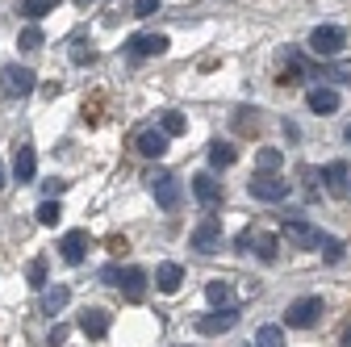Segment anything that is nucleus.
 Masks as SVG:
<instances>
[{
  "mask_svg": "<svg viewBox=\"0 0 351 347\" xmlns=\"http://www.w3.org/2000/svg\"><path fill=\"white\" fill-rule=\"evenodd\" d=\"M147 189H151V197L163 205V209H176L184 201V189H180V180L171 176V171H163V167H155L151 176H147Z\"/></svg>",
  "mask_w": 351,
  "mask_h": 347,
  "instance_id": "obj_1",
  "label": "nucleus"
},
{
  "mask_svg": "<svg viewBox=\"0 0 351 347\" xmlns=\"http://www.w3.org/2000/svg\"><path fill=\"white\" fill-rule=\"evenodd\" d=\"M322 297H297V301H289V310H285V322L293 326V331H305V326H314L318 318H322Z\"/></svg>",
  "mask_w": 351,
  "mask_h": 347,
  "instance_id": "obj_2",
  "label": "nucleus"
},
{
  "mask_svg": "<svg viewBox=\"0 0 351 347\" xmlns=\"http://www.w3.org/2000/svg\"><path fill=\"white\" fill-rule=\"evenodd\" d=\"M285 243L289 247H301V251H318V243H322V230L318 226H310V222H301V218H293V222H285Z\"/></svg>",
  "mask_w": 351,
  "mask_h": 347,
  "instance_id": "obj_3",
  "label": "nucleus"
},
{
  "mask_svg": "<svg viewBox=\"0 0 351 347\" xmlns=\"http://www.w3.org/2000/svg\"><path fill=\"white\" fill-rule=\"evenodd\" d=\"M34 80L38 75L29 67H5V71H0V93H5V97H29Z\"/></svg>",
  "mask_w": 351,
  "mask_h": 347,
  "instance_id": "obj_4",
  "label": "nucleus"
},
{
  "mask_svg": "<svg viewBox=\"0 0 351 347\" xmlns=\"http://www.w3.org/2000/svg\"><path fill=\"white\" fill-rule=\"evenodd\" d=\"M189 247H193V251H201V255H213V251H222V222H217V218H205V222L193 230Z\"/></svg>",
  "mask_w": 351,
  "mask_h": 347,
  "instance_id": "obj_5",
  "label": "nucleus"
},
{
  "mask_svg": "<svg viewBox=\"0 0 351 347\" xmlns=\"http://www.w3.org/2000/svg\"><path fill=\"white\" fill-rule=\"evenodd\" d=\"M343 42H347V34H343L339 25H318V29L310 34V51H314V55H339Z\"/></svg>",
  "mask_w": 351,
  "mask_h": 347,
  "instance_id": "obj_6",
  "label": "nucleus"
},
{
  "mask_svg": "<svg viewBox=\"0 0 351 347\" xmlns=\"http://www.w3.org/2000/svg\"><path fill=\"white\" fill-rule=\"evenodd\" d=\"M125 51L134 59H151V55H163L167 51V34H134L125 42Z\"/></svg>",
  "mask_w": 351,
  "mask_h": 347,
  "instance_id": "obj_7",
  "label": "nucleus"
},
{
  "mask_svg": "<svg viewBox=\"0 0 351 347\" xmlns=\"http://www.w3.org/2000/svg\"><path fill=\"white\" fill-rule=\"evenodd\" d=\"M247 193H251L255 201H285V197H289V180H276V176H255V180L247 184Z\"/></svg>",
  "mask_w": 351,
  "mask_h": 347,
  "instance_id": "obj_8",
  "label": "nucleus"
},
{
  "mask_svg": "<svg viewBox=\"0 0 351 347\" xmlns=\"http://www.w3.org/2000/svg\"><path fill=\"white\" fill-rule=\"evenodd\" d=\"M234 322H239V306H222L217 314L201 318L197 331H201V335H226V331H234Z\"/></svg>",
  "mask_w": 351,
  "mask_h": 347,
  "instance_id": "obj_9",
  "label": "nucleus"
},
{
  "mask_svg": "<svg viewBox=\"0 0 351 347\" xmlns=\"http://www.w3.org/2000/svg\"><path fill=\"white\" fill-rule=\"evenodd\" d=\"M80 331H84L88 339H105V335H109V310L88 306V310L80 314Z\"/></svg>",
  "mask_w": 351,
  "mask_h": 347,
  "instance_id": "obj_10",
  "label": "nucleus"
},
{
  "mask_svg": "<svg viewBox=\"0 0 351 347\" xmlns=\"http://www.w3.org/2000/svg\"><path fill=\"white\" fill-rule=\"evenodd\" d=\"M193 197H197L201 205L217 209V205H222V184H217L209 171H201V176H193Z\"/></svg>",
  "mask_w": 351,
  "mask_h": 347,
  "instance_id": "obj_11",
  "label": "nucleus"
},
{
  "mask_svg": "<svg viewBox=\"0 0 351 347\" xmlns=\"http://www.w3.org/2000/svg\"><path fill=\"white\" fill-rule=\"evenodd\" d=\"M34 171H38V155H34L29 143H21V147H17V159H13V176H17L21 184H34Z\"/></svg>",
  "mask_w": 351,
  "mask_h": 347,
  "instance_id": "obj_12",
  "label": "nucleus"
},
{
  "mask_svg": "<svg viewBox=\"0 0 351 347\" xmlns=\"http://www.w3.org/2000/svg\"><path fill=\"white\" fill-rule=\"evenodd\" d=\"M59 255L67 259V264H84V255H88V235H84V230H71V235H63V243H59Z\"/></svg>",
  "mask_w": 351,
  "mask_h": 347,
  "instance_id": "obj_13",
  "label": "nucleus"
},
{
  "mask_svg": "<svg viewBox=\"0 0 351 347\" xmlns=\"http://www.w3.org/2000/svg\"><path fill=\"white\" fill-rule=\"evenodd\" d=\"M180 285H184V268L180 264H159L155 268V289L159 293H180Z\"/></svg>",
  "mask_w": 351,
  "mask_h": 347,
  "instance_id": "obj_14",
  "label": "nucleus"
},
{
  "mask_svg": "<svg viewBox=\"0 0 351 347\" xmlns=\"http://www.w3.org/2000/svg\"><path fill=\"white\" fill-rule=\"evenodd\" d=\"M125 297H143V289H147V272L143 268H117V280H113Z\"/></svg>",
  "mask_w": 351,
  "mask_h": 347,
  "instance_id": "obj_15",
  "label": "nucleus"
},
{
  "mask_svg": "<svg viewBox=\"0 0 351 347\" xmlns=\"http://www.w3.org/2000/svg\"><path fill=\"white\" fill-rule=\"evenodd\" d=\"M138 151L147 159H163L167 155V134H163V130H143V134H138Z\"/></svg>",
  "mask_w": 351,
  "mask_h": 347,
  "instance_id": "obj_16",
  "label": "nucleus"
},
{
  "mask_svg": "<svg viewBox=\"0 0 351 347\" xmlns=\"http://www.w3.org/2000/svg\"><path fill=\"white\" fill-rule=\"evenodd\" d=\"M247 243H251V251L263 259V264H272V259H276V247H280V239H276V235H268V230L247 235Z\"/></svg>",
  "mask_w": 351,
  "mask_h": 347,
  "instance_id": "obj_17",
  "label": "nucleus"
},
{
  "mask_svg": "<svg viewBox=\"0 0 351 347\" xmlns=\"http://www.w3.org/2000/svg\"><path fill=\"white\" fill-rule=\"evenodd\" d=\"M347 176H351V171H347V163H343V159H330V163L322 167V180H326V189H330V193H343V189H347Z\"/></svg>",
  "mask_w": 351,
  "mask_h": 347,
  "instance_id": "obj_18",
  "label": "nucleus"
},
{
  "mask_svg": "<svg viewBox=\"0 0 351 347\" xmlns=\"http://www.w3.org/2000/svg\"><path fill=\"white\" fill-rule=\"evenodd\" d=\"M305 101H310L314 113H335L339 109V93L335 88H310V97H305Z\"/></svg>",
  "mask_w": 351,
  "mask_h": 347,
  "instance_id": "obj_19",
  "label": "nucleus"
},
{
  "mask_svg": "<svg viewBox=\"0 0 351 347\" xmlns=\"http://www.w3.org/2000/svg\"><path fill=\"white\" fill-rule=\"evenodd\" d=\"M205 297H209V306H234L230 280H209V285H205Z\"/></svg>",
  "mask_w": 351,
  "mask_h": 347,
  "instance_id": "obj_20",
  "label": "nucleus"
},
{
  "mask_svg": "<svg viewBox=\"0 0 351 347\" xmlns=\"http://www.w3.org/2000/svg\"><path fill=\"white\" fill-rule=\"evenodd\" d=\"M55 5H59V0H21V13L29 21H42L47 13H55Z\"/></svg>",
  "mask_w": 351,
  "mask_h": 347,
  "instance_id": "obj_21",
  "label": "nucleus"
},
{
  "mask_svg": "<svg viewBox=\"0 0 351 347\" xmlns=\"http://www.w3.org/2000/svg\"><path fill=\"white\" fill-rule=\"evenodd\" d=\"M234 159H239V151H234L230 143H213V147H209V163H213V167H230Z\"/></svg>",
  "mask_w": 351,
  "mask_h": 347,
  "instance_id": "obj_22",
  "label": "nucleus"
},
{
  "mask_svg": "<svg viewBox=\"0 0 351 347\" xmlns=\"http://www.w3.org/2000/svg\"><path fill=\"white\" fill-rule=\"evenodd\" d=\"M42 301H47V314H59L67 301H71V289L67 285H55V289H47V297H42Z\"/></svg>",
  "mask_w": 351,
  "mask_h": 347,
  "instance_id": "obj_23",
  "label": "nucleus"
},
{
  "mask_svg": "<svg viewBox=\"0 0 351 347\" xmlns=\"http://www.w3.org/2000/svg\"><path fill=\"white\" fill-rule=\"evenodd\" d=\"M59 218H63V205L59 201H42L38 205V226H59Z\"/></svg>",
  "mask_w": 351,
  "mask_h": 347,
  "instance_id": "obj_24",
  "label": "nucleus"
},
{
  "mask_svg": "<svg viewBox=\"0 0 351 347\" xmlns=\"http://www.w3.org/2000/svg\"><path fill=\"white\" fill-rule=\"evenodd\" d=\"M280 343H285V331L280 326H259L251 347H280Z\"/></svg>",
  "mask_w": 351,
  "mask_h": 347,
  "instance_id": "obj_25",
  "label": "nucleus"
},
{
  "mask_svg": "<svg viewBox=\"0 0 351 347\" xmlns=\"http://www.w3.org/2000/svg\"><path fill=\"white\" fill-rule=\"evenodd\" d=\"M159 130H163L167 139H176V134H184V130H189V121H184V113H163L159 117Z\"/></svg>",
  "mask_w": 351,
  "mask_h": 347,
  "instance_id": "obj_26",
  "label": "nucleus"
},
{
  "mask_svg": "<svg viewBox=\"0 0 351 347\" xmlns=\"http://www.w3.org/2000/svg\"><path fill=\"white\" fill-rule=\"evenodd\" d=\"M280 163H285V155H280L276 147H263V151L255 155V167H259V171H276Z\"/></svg>",
  "mask_w": 351,
  "mask_h": 347,
  "instance_id": "obj_27",
  "label": "nucleus"
},
{
  "mask_svg": "<svg viewBox=\"0 0 351 347\" xmlns=\"http://www.w3.org/2000/svg\"><path fill=\"white\" fill-rule=\"evenodd\" d=\"M17 47H21V51H38V47H42V29H38V25H25V29L17 34Z\"/></svg>",
  "mask_w": 351,
  "mask_h": 347,
  "instance_id": "obj_28",
  "label": "nucleus"
},
{
  "mask_svg": "<svg viewBox=\"0 0 351 347\" xmlns=\"http://www.w3.org/2000/svg\"><path fill=\"white\" fill-rule=\"evenodd\" d=\"M318 251L330 259V264H339V259H343V243L335 239V235H322V243H318Z\"/></svg>",
  "mask_w": 351,
  "mask_h": 347,
  "instance_id": "obj_29",
  "label": "nucleus"
},
{
  "mask_svg": "<svg viewBox=\"0 0 351 347\" xmlns=\"http://www.w3.org/2000/svg\"><path fill=\"white\" fill-rule=\"evenodd\" d=\"M29 285H34V289H47V259H42V255L29 264Z\"/></svg>",
  "mask_w": 351,
  "mask_h": 347,
  "instance_id": "obj_30",
  "label": "nucleus"
},
{
  "mask_svg": "<svg viewBox=\"0 0 351 347\" xmlns=\"http://www.w3.org/2000/svg\"><path fill=\"white\" fill-rule=\"evenodd\" d=\"M134 13H138V17H151V13H159V0H134Z\"/></svg>",
  "mask_w": 351,
  "mask_h": 347,
  "instance_id": "obj_31",
  "label": "nucleus"
},
{
  "mask_svg": "<svg viewBox=\"0 0 351 347\" xmlns=\"http://www.w3.org/2000/svg\"><path fill=\"white\" fill-rule=\"evenodd\" d=\"M335 75H339V80H351V59H339V63H335Z\"/></svg>",
  "mask_w": 351,
  "mask_h": 347,
  "instance_id": "obj_32",
  "label": "nucleus"
},
{
  "mask_svg": "<svg viewBox=\"0 0 351 347\" xmlns=\"http://www.w3.org/2000/svg\"><path fill=\"white\" fill-rule=\"evenodd\" d=\"M63 339H67V331H63V326H55V331H51V347H59Z\"/></svg>",
  "mask_w": 351,
  "mask_h": 347,
  "instance_id": "obj_33",
  "label": "nucleus"
},
{
  "mask_svg": "<svg viewBox=\"0 0 351 347\" xmlns=\"http://www.w3.org/2000/svg\"><path fill=\"white\" fill-rule=\"evenodd\" d=\"M343 347H351V326H347V335H343Z\"/></svg>",
  "mask_w": 351,
  "mask_h": 347,
  "instance_id": "obj_34",
  "label": "nucleus"
},
{
  "mask_svg": "<svg viewBox=\"0 0 351 347\" xmlns=\"http://www.w3.org/2000/svg\"><path fill=\"white\" fill-rule=\"evenodd\" d=\"M0 184H5V167H0Z\"/></svg>",
  "mask_w": 351,
  "mask_h": 347,
  "instance_id": "obj_35",
  "label": "nucleus"
},
{
  "mask_svg": "<svg viewBox=\"0 0 351 347\" xmlns=\"http://www.w3.org/2000/svg\"><path fill=\"white\" fill-rule=\"evenodd\" d=\"M347 143H351V125H347Z\"/></svg>",
  "mask_w": 351,
  "mask_h": 347,
  "instance_id": "obj_36",
  "label": "nucleus"
},
{
  "mask_svg": "<svg viewBox=\"0 0 351 347\" xmlns=\"http://www.w3.org/2000/svg\"><path fill=\"white\" fill-rule=\"evenodd\" d=\"M347 189H351V176H347Z\"/></svg>",
  "mask_w": 351,
  "mask_h": 347,
  "instance_id": "obj_37",
  "label": "nucleus"
}]
</instances>
